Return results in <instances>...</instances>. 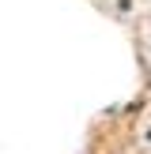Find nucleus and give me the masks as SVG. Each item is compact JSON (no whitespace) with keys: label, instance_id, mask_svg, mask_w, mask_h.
I'll list each match as a JSON object with an SVG mask.
<instances>
[]
</instances>
